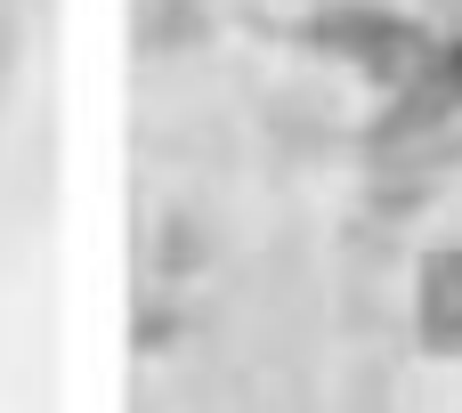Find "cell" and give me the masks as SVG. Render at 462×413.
Masks as SVG:
<instances>
[{
    "label": "cell",
    "mask_w": 462,
    "mask_h": 413,
    "mask_svg": "<svg viewBox=\"0 0 462 413\" xmlns=\"http://www.w3.org/2000/svg\"><path fill=\"white\" fill-rule=\"evenodd\" d=\"M414 341L430 357H462V243H439L414 276Z\"/></svg>",
    "instance_id": "cell-1"
}]
</instances>
